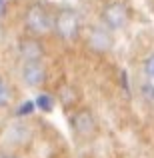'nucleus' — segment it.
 <instances>
[{
    "label": "nucleus",
    "mask_w": 154,
    "mask_h": 158,
    "mask_svg": "<svg viewBox=\"0 0 154 158\" xmlns=\"http://www.w3.org/2000/svg\"><path fill=\"white\" fill-rule=\"evenodd\" d=\"M52 24H54V18L50 16V12H48L42 4H34V6L28 8V12H26V28L34 36L50 32Z\"/></svg>",
    "instance_id": "1"
},
{
    "label": "nucleus",
    "mask_w": 154,
    "mask_h": 158,
    "mask_svg": "<svg viewBox=\"0 0 154 158\" xmlns=\"http://www.w3.org/2000/svg\"><path fill=\"white\" fill-rule=\"evenodd\" d=\"M52 30H56V34L60 36V38L70 40L80 30V18H78V14L72 12V10H60L54 16Z\"/></svg>",
    "instance_id": "2"
},
{
    "label": "nucleus",
    "mask_w": 154,
    "mask_h": 158,
    "mask_svg": "<svg viewBox=\"0 0 154 158\" xmlns=\"http://www.w3.org/2000/svg\"><path fill=\"white\" fill-rule=\"evenodd\" d=\"M102 22L108 30H120L128 22V8L120 2H110L102 10Z\"/></svg>",
    "instance_id": "3"
},
{
    "label": "nucleus",
    "mask_w": 154,
    "mask_h": 158,
    "mask_svg": "<svg viewBox=\"0 0 154 158\" xmlns=\"http://www.w3.org/2000/svg\"><path fill=\"white\" fill-rule=\"evenodd\" d=\"M72 126L80 136H90L96 130V120H94L90 110H78L72 116Z\"/></svg>",
    "instance_id": "4"
},
{
    "label": "nucleus",
    "mask_w": 154,
    "mask_h": 158,
    "mask_svg": "<svg viewBox=\"0 0 154 158\" xmlns=\"http://www.w3.org/2000/svg\"><path fill=\"white\" fill-rule=\"evenodd\" d=\"M18 54L22 56L24 62H40V58H42V46H40L38 40L34 38H24L18 42Z\"/></svg>",
    "instance_id": "5"
},
{
    "label": "nucleus",
    "mask_w": 154,
    "mask_h": 158,
    "mask_svg": "<svg viewBox=\"0 0 154 158\" xmlns=\"http://www.w3.org/2000/svg\"><path fill=\"white\" fill-rule=\"evenodd\" d=\"M22 78L28 86H40L46 80V72L40 62H24L22 66Z\"/></svg>",
    "instance_id": "6"
},
{
    "label": "nucleus",
    "mask_w": 154,
    "mask_h": 158,
    "mask_svg": "<svg viewBox=\"0 0 154 158\" xmlns=\"http://www.w3.org/2000/svg\"><path fill=\"white\" fill-rule=\"evenodd\" d=\"M88 46L96 52H106L112 48V36L104 28H92L88 34Z\"/></svg>",
    "instance_id": "7"
},
{
    "label": "nucleus",
    "mask_w": 154,
    "mask_h": 158,
    "mask_svg": "<svg viewBox=\"0 0 154 158\" xmlns=\"http://www.w3.org/2000/svg\"><path fill=\"white\" fill-rule=\"evenodd\" d=\"M34 106L38 108V110H42V112H50L52 106H54V98L50 94H40V96L34 100Z\"/></svg>",
    "instance_id": "8"
},
{
    "label": "nucleus",
    "mask_w": 154,
    "mask_h": 158,
    "mask_svg": "<svg viewBox=\"0 0 154 158\" xmlns=\"http://www.w3.org/2000/svg\"><path fill=\"white\" fill-rule=\"evenodd\" d=\"M10 98H12L10 86L6 84V80H2V78H0V106H8Z\"/></svg>",
    "instance_id": "9"
},
{
    "label": "nucleus",
    "mask_w": 154,
    "mask_h": 158,
    "mask_svg": "<svg viewBox=\"0 0 154 158\" xmlns=\"http://www.w3.org/2000/svg\"><path fill=\"white\" fill-rule=\"evenodd\" d=\"M140 92H142L144 100H148V102L154 104V86L150 84V82H144V84L140 86Z\"/></svg>",
    "instance_id": "10"
},
{
    "label": "nucleus",
    "mask_w": 154,
    "mask_h": 158,
    "mask_svg": "<svg viewBox=\"0 0 154 158\" xmlns=\"http://www.w3.org/2000/svg\"><path fill=\"white\" fill-rule=\"evenodd\" d=\"M34 108H36V106H34V100H28V102H24V104L18 106V110H16V116H26V114H30Z\"/></svg>",
    "instance_id": "11"
},
{
    "label": "nucleus",
    "mask_w": 154,
    "mask_h": 158,
    "mask_svg": "<svg viewBox=\"0 0 154 158\" xmlns=\"http://www.w3.org/2000/svg\"><path fill=\"white\" fill-rule=\"evenodd\" d=\"M144 72H146L150 78H154V52L144 60Z\"/></svg>",
    "instance_id": "12"
},
{
    "label": "nucleus",
    "mask_w": 154,
    "mask_h": 158,
    "mask_svg": "<svg viewBox=\"0 0 154 158\" xmlns=\"http://www.w3.org/2000/svg\"><path fill=\"white\" fill-rule=\"evenodd\" d=\"M0 158H16V156H10V154H4V156H0Z\"/></svg>",
    "instance_id": "13"
},
{
    "label": "nucleus",
    "mask_w": 154,
    "mask_h": 158,
    "mask_svg": "<svg viewBox=\"0 0 154 158\" xmlns=\"http://www.w3.org/2000/svg\"><path fill=\"white\" fill-rule=\"evenodd\" d=\"M0 8H2V0H0Z\"/></svg>",
    "instance_id": "14"
}]
</instances>
